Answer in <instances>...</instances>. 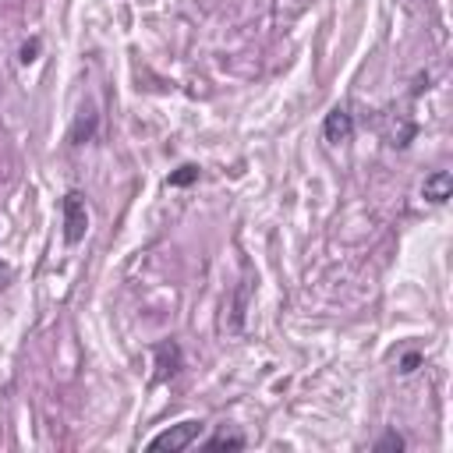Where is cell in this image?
<instances>
[{
  "mask_svg": "<svg viewBox=\"0 0 453 453\" xmlns=\"http://www.w3.org/2000/svg\"><path fill=\"white\" fill-rule=\"evenodd\" d=\"M8 280H11V270H8L4 262H0V291H4V287H8Z\"/></svg>",
  "mask_w": 453,
  "mask_h": 453,
  "instance_id": "12",
  "label": "cell"
},
{
  "mask_svg": "<svg viewBox=\"0 0 453 453\" xmlns=\"http://www.w3.org/2000/svg\"><path fill=\"white\" fill-rule=\"evenodd\" d=\"M89 231V209H85V198L82 191H68L64 195V241L68 245H78Z\"/></svg>",
  "mask_w": 453,
  "mask_h": 453,
  "instance_id": "1",
  "label": "cell"
},
{
  "mask_svg": "<svg viewBox=\"0 0 453 453\" xmlns=\"http://www.w3.org/2000/svg\"><path fill=\"white\" fill-rule=\"evenodd\" d=\"M198 432H202V421H181V425H170L167 432H159V435L149 442V449H170V453L188 449V446L198 439Z\"/></svg>",
  "mask_w": 453,
  "mask_h": 453,
  "instance_id": "2",
  "label": "cell"
},
{
  "mask_svg": "<svg viewBox=\"0 0 453 453\" xmlns=\"http://www.w3.org/2000/svg\"><path fill=\"white\" fill-rule=\"evenodd\" d=\"M407 442H404V435H397V432H386L379 442H375V449H404Z\"/></svg>",
  "mask_w": 453,
  "mask_h": 453,
  "instance_id": "9",
  "label": "cell"
},
{
  "mask_svg": "<svg viewBox=\"0 0 453 453\" xmlns=\"http://www.w3.org/2000/svg\"><path fill=\"white\" fill-rule=\"evenodd\" d=\"M421 195H425V202L442 205V202L453 195V174H449V170H432V174L425 177V184H421Z\"/></svg>",
  "mask_w": 453,
  "mask_h": 453,
  "instance_id": "5",
  "label": "cell"
},
{
  "mask_svg": "<svg viewBox=\"0 0 453 453\" xmlns=\"http://www.w3.org/2000/svg\"><path fill=\"white\" fill-rule=\"evenodd\" d=\"M322 131H326V142H333V145H340V142H351V135H354V117H351L344 107H333V110L326 114V124H322Z\"/></svg>",
  "mask_w": 453,
  "mask_h": 453,
  "instance_id": "4",
  "label": "cell"
},
{
  "mask_svg": "<svg viewBox=\"0 0 453 453\" xmlns=\"http://www.w3.org/2000/svg\"><path fill=\"white\" fill-rule=\"evenodd\" d=\"M40 57V40H29L25 47H22V64H32Z\"/></svg>",
  "mask_w": 453,
  "mask_h": 453,
  "instance_id": "10",
  "label": "cell"
},
{
  "mask_svg": "<svg viewBox=\"0 0 453 453\" xmlns=\"http://www.w3.org/2000/svg\"><path fill=\"white\" fill-rule=\"evenodd\" d=\"M96 121H99V117H96V110H92V107H89V110H82V114H78V121H75V128H71V142H75V145L89 142V138L96 135Z\"/></svg>",
  "mask_w": 453,
  "mask_h": 453,
  "instance_id": "6",
  "label": "cell"
},
{
  "mask_svg": "<svg viewBox=\"0 0 453 453\" xmlns=\"http://www.w3.org/2000/svg\"><path fill=\"white\" fill-rule=\"evenodd\" d=\"M418 365H421V354H414V351H411V354H404V361H400V372H404V375H411Z\"/></svg>",
  "mask_w": 453,
  "mask_h": 453,
  "instance_id": "11",
  "label": "cell"
},
{
  "mask_svg": "<svg viewBox=\"0 0 453 453\" xmlns=\"http://www.w3.org/2000/svg\"><path fill=\"white\" fill-rule=\"evenodd\" d=\"M205 449H245V435H234V432H216Z\"/></svg>",
  "mask_w": 453,
  "mask_h": 453,
  "instance_id": "7",
  "label": "cell"
},
{
  "mask_svg": "<svg viewBox=\"0 0 453 453\" xmlns=\"http://www.w3.org/2000/svg\"><path fill=\"white\" fill-rule=\"evenodd\" d=\"M195 181H198V167H195V163H184V167H177V170L167 177L170 188H188V184H195Z\"/></svg>",
  "mask_w": 453,
  "mask_h": 453,
  "instance_id": "8",
  "label": "cell"
},
{
  "mask_svg": "<svg viewBox=\"0 0 453 453\" xmlns=\"http://www.w3.org/2000/svg\"><path fill=\"white\" fill-rule=\"evenodd\" d=\"M156 382H167V379H174L177 372H181V365H184V354H181V347L174 344V340H163V344H156Z\"/></svg>",
  "mask_w": 453,
  "mask_h": 453,
  "instance_id": "3",
  "label": "cell"
}]
</instances>
